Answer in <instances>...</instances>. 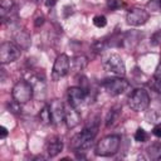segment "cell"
Here are the masks:
<instances>
[{
	"label": "cell",
	"mask_w": 161,
	"mask_h": 161,
	"mask_svg": "<svg viewBox=\"0 0 161 161\" xmlns=\"http://www.w3.org/2000/svg\"><path fill=\"white\" fill-rule=\"evenodd\" d=\"M103 67L106 70L118 75V77H123L126 73V67H125V62L121 58V55H118L117 53H109L107 54L103 60Z\"/></svg>",
	"instance_id": "obj_3"
},
{
	"label": "cell",
	"mask_w": 161,
	"mask_h": 161,
	"mask_svg": "<svg viewBox=\"0 0 161 161\" xmlns=\"http://www.w3.org/2000/svg\"><path fill=\"white\" fill-rule=\"evenodd\" d=\"M6 136H8V130H6L4 126H1V127H0V137H1V138H5Z\"/></svg>",
	"instance_id": "obj_28"
},
{
	"label": "cell",
	"mask_w": 161,
	"mask_h": 161,
	"mask_svg": "<svg viewBox=\"0 0 161 161\" xmlns=\"http://www.w3.org/2000/svg\"><path fill=\"white\" fill-rule=\"evenodd\" d=\"M122 5H123V3L121 0H107V6L111 10H116V9L121 8Z\"/></svg>",
	"instance_id": "obj_25"
},
{
	"label": "cell",
	"mask_w": 161,
	"mask_h": 161,
	"mask_svg": "<svg viewBox=\"0 0 161 161\" xmlns=\"http://www.w3.org/2000/svg\"><path fill=\"white\" fill-rule=\"evenodd\" d=\"M98 132V122H91L88 123L79 133H77L72 141L70 146L74 150H84L88 148L92 145V141L94 140L96 135Z\"/></svg>",
	"instance_id": "obj_1"
},
{
	"label": "cell",
	"mask_w": 161,
	"mask_h": 161,
	"mask_svg": "<svg viewBox=\"0 0 161 161\" xmlns=\"http://www.w3.org/2000/svg\"><path fill=\"white\" fill-rule=\"evenodd\" d=\"M93 24H94L97 28H103V26H106V24H107V19H106V16H103V15H97V16L93 18Z\"/></svg>",
	"instance_id": "obj_23"
},
{
	"label": "cell",
	"mask_w": 161,
	"mask_h": 161,
	"mask_svg": "<svg viewBox=\"0 0 161 161\" xmlns=\"http://www.w3.org/2000/svg\"><path fill=\"white\" fill-rule=\"evenodd\" d=\"M135 140H136L137 142H145V141L147 140V133H146V131L142 130V128H138V130L135 132Z\"/></svg>",
	"instance_id": "obj_24"
},
{
	"label": "cell",
	"mask_w": 161,
	"mask_h": 161,
	"mask_svg": "<svg viewBox=\"0 0 161 161\" xmlns=\"http://www.w3.org/2000/svg\"><path fill=\"white\" fill-rule=\"evenodd\" d=\"M148 18H150V15H148V13L145 9L132 8V9L128 10L126 20L132 26H140V25H143L148 20Z\"/></svg>",
	"instance_id": "obj_8"
},
{
	"label": "cell",
	"mask_w": 161,
	"mask_h": 161,
	"mask_svg": "<svg viewBox=\"0 0 161 161\" xmlns=\"http://www.w3.org/2000/svg\"><path fill=\"white\" fill-rule=\"evenodd\" d=\"M69 68H70L69 57L67 54L58 55L55 62H54V65H53V77L57 79V78L67 75L68 72H69Z\"/></svg>",
	"instance_id": "obj_9"
},
{
	"label": "cell",
	"mask_w": 161,
	"mask_h": 161,
	"mask_svg": "<svg viewBox=\"0 0 161 161\" xmlns=\"http://www.w3.org/2000/svg\"><path fill=\"white\" fill-rule=\"evenodd\" d=\"M62 150H63V142H62V140L59 137L55 136V137H52L48 141V143H47V151H48V155L50 157L57 156L58 153L62 152Z\"/></svg>",
	"instance_id": "obj_13"
},
{
	"label": "cell",
	"mask_w": 161,
	"mask_h": 161,
	"mask_svg": "<svg viewBox=\"0 0 161 161\" xmlns=\"http://www.w3.org/2000/svg\"><path fill=\"white\" fill-rule=\"evenodd\" d=\"M152 133H153L156 137L161 138V125H158V126H155V127H153V130H152Z\"/></svg>",
	"instance_id": "obj_27"
},
{
	"label": "cell",
	"mask_w": 161,
	"mask_h": 161,
	"mask_svg": "<svg viewBox=\"0 0 161 161\" xmlns=\"http://www.w3.org/2000/svg\"><path fill=\"white\" fill-rule=\"evenodd\" d=\"M150 86L152 87L153 91H156L157 93H161V62L158 63V65H157V68L155 70L153 79L150 83Z\"/></svg>",
	"instance_id": "obj_16"
},
{
	"label": "cell",
	"mask_w": 161,
	"mask_h": 161,
	"mask_svg": "<svg viewBox=\"0 0 161 161\" xmlns=\"http://www.w3.org/2000/svg\"><path fill=\"white\" fill-rule=\"evenodd\" d=\"M49 109L52 114V123L58 126L64 121V103L59 99H53L49 103Z\"/></svg>",
	"instance_id": "obj_12"
},
{
	"label": "cell",
	"mask_w": 161,
	"mask_h": 161,
	"mask_svg": "<svg viewBox=\"0 0 161 161\" xmlns=\"http://www.w3.org/2000/svg\"><path fill=\"white\" fill-rule=\"evenodd\" d=\"M14 40L20 49H28L30 45V36L25 30H18L14 34Z\"/></svg>",
	"instance_id": "obj_14"
},
{
	"label": "cell",
	"mask_w": 161,
	"mask_h": 161,
	"mask_svg": "<svg viewBox=\"0 0 161 161\" xmlns=\"http://www.w3.org/2000/svg\"><path fill=\"white\" fill-rule=\"evenodd\" d=\"M21 103H19L18 101H15L14 98H13V101L10 102V103H8V108H9V111L10 112H13V113H19L20 111H21Z\"/></svg>",
	"instance_id": "obj_22"
},
{
	"label": "cell",
	"mask_w": 161,
	"mask_h": 161,
	"mask_svg": "<svg viewBox=\"0 0 161 161\" xmlns=\"http://www.w3.org/2000/svg\"><path fill=\"white\" fill-rule=\"evenodd\" d=\"M68 103H70L74 107H79L87 97V91L83 87H70L67 93Z\"/></svg>",
	"instance_id": "obj_11"
},
{
	"label": "cell",
	"mask_w": 161,
	"mask_h": 161,
	"mask_svg": "<svg viewBox=\"0 0 161 161\" xmlns=\"http://www.w3.org/2000/svg\"><path fill=\"white\" fill-rule=\"evenodd\" d=\"M55 3H57V0H44V4H45V6H48V8H52V6H54V5H55Z\"/></svg>",
	"instance_id": "obj_30"
},
{
	"label": "cell",
	"mask_w": 161,
	"mask_h": 161,
	"mask_svg": "<svg viewBox=\"0 0 161 161\" xmlns=\"http://www.w3.org/2000/svg\"><path fill=\"white\" fill-rule=\"evenodd\" d=\"M13 6H14L13 0H3L1 1V4H0V15H1L3 21H5L6 15H10V13L13 10Z\"/></svg>",
	"instance_id": "obj_18"
},
{
	"label": "cell",
	"mask_w": 161,
	"mask_h": 161,
	"mask_svg": "<svg viewBox=\"0 0 161 161\" xmlns=\"http://www.w3.org/2000/svg\"><path fill=\"white\" fill-rule=\"evenodd\" d=\"M119 143H121L119 136H117V135L106 136V137L101 138V141H98V143L96 146V155L103 156V157L114 155L119 148Z\"/></svg>",
	"instance_id": "obj_2"
},
{
	"label": "cell",
	"mask_w": 161,
	"mask_h": 161,
	"mask_svg": "<svg viewBox=\"0 0 161 161\" xmlns=\"http://www.w3.org/2000/svg\"><path fill=\"white\" fill-rule=\"evenodd\" d=\"M43 23H44V18H43V16H38V18L35 19V21H34L35 26H39V25H42Z\"/></svg>",
	"instance_id": "obj_29"
},
{
	"label": "cell",
	"mask_w": 161,
	"mask_h": 161,
	"mask_svg": "<svg viewBox=\"0 0 161 161\" xmlns=\"http://www.w3.org/2000/svg\"><path fill=\"white\" fill-rule=\"evenodd\" d=\"M102 87L106 89V92L111 96H119L125 93L130 88V83L121 77H114V78H108L103 80Z\"/></svg>",
	"instance_id": "obj_6"
},
{
	"label": "cell",
	"mask_w": 161,
	"mask_h": 161,
	"mask_svg": "<svg viewBox=\"0 0 161 161\" xmlns=\"http://www.w3.org/2000/svg\"><path fill=\"white\" fill-rule=\"evenodd\" d=\"M20 57V48L10 42L3 43L0 45V63L8 64L14 60H16Z\"/></svg>",
	"instance_id": "obj_7"
},
{
	"label": "cell",
	"mask_w": 161,
	"mask_h": 161,
	"mask_svg": "<svg viewBox=\"0 0 161 161\" xmlns=\"http://www.w3.org/2000/svg\"><path fill=\"white\" fill-rule=\"evenodd\" d=\"M119 113H121V108L119 107H113L109 109L107 117H106V127H109V126H113L118 117H119Z\"/></svg>",
	"instance_id": "obj_17"
},
{
	"label": "cell",
	"mask_w": 161,
	"mask_h": 161,
	"mask_svg": "<svg viewBox=\"0 0 161 161\" xmlns=\"http://www.w3.org/2000/svg\"><path fill=\"white\" fill-rule=\"evenodd\" d=\"M11 94H13V98L15 101H18L19 103L24 104V103L29 102L31 99V97L34 96V88H33V86H31L30 82L19 80L13 87Z\"/></svg>",
	"instance_id": "obj_4"
},
{
	"label": "cell",
	"mask_w": 161,
	"mask_h": 161,
	"mask_svg": "<svg viewBox=\"0 0 161 161\" xmlns=\"http://www.w3.org/2000/svg\"><path fill=\"white\" fill-rule=\"evenodd\" d=\"M106 47H107V42H106L104 39H98V40H96V42L93 43V49H94V52H97V53L104 50Z\"/></svg>",
	"instance_id": "obj_21"
},
{
	"label": "cell",
	"mask_w": 161,
	"mask_h": 161,
	"mask_svg": "<svg viewBox=\"0 0 161 161\" xmlns=\"http://www.w3.org/2000/svg\"><path fill=\"white\" fill-rule=\"evenodd\" d=\"M151 44L152 45H158L160 43H161V30H157V31H155L153 34H152V36H151Z\"/></svg>",
	"instance_id": "obj_26"
},
{
	"label": "cell",
	"mask_w": 161,
	"mask_h": 161,
	"mask_svg": "<svg viewBox=\"0 0 161 161\" xmlns=\"http://www.w3.org/2000/svg\"><path fill=\"white\" fill-rule=\"evenodd\" d=\"M39 119L43 125H49L52 123V114H50V109H49V104L44 106L40 112H39Z\"/></svg>",
	"instance_id": "obj_19"
},
{
	"label": "cell",
	"mask_w": 161,
	"mask_h": 161,
	"mask_svg": "<svg viewBox=\"0 0 161 161\" xmlns=\"http://www.w3.org/2000/svg\"><path fill=\"white\" fill-rule=\"evenodd\" d=\"M30 1H33V3H35V1H38V0H30Z\"/></svg>",
	"instance_id": "obj_31"
},
{
	"label": "cell",
	"mask_w": 161,
	"mask_h": 161,
	"mask_svg": "<svg viewBox=\"0 0 161 161\" xmlns=\"http://www.w3.org/2000/svg\"><path fill=\"white\" fill-rule=\"evenodd\" d=\"M87 63H88V60H87V58L84 55H77V57L72 58V60H70V68L74 72H80V70H83L86 68Z\"/></svg>",
	"instance_id": "obj_15"
},
{
	"label": "cell",
	"mask_w": 161,
	"mask_h": 161,
	"mask_svg": "<svg viewBox=\"0 0 161 161\" xmlns=\"http://www.w3.org/2000/svg\"><path fill=\"white\" fill-rule=\"evenodd\" d=\"M148 151H150L151 157H153V158H161V145L160 143H156V145L151 146L148 148Z\"/></svg>",
	"instance_id": "obj_20"
},
{
	"label": "cell",
	"mask_w": 161,
	"mask_h": 161,
	"mask_svg": "<svg viewBox=\"0 0 161 161\" xmlns=\"http://www.w3.org/2000/svg\"><path fill=\"white\" fill-rule=\"evenodd\" d=\"M128 106L136 112L145 111L150 106V96H148V93L142 88L133 89L132 93L128 97Z\"/></svg>",
	"instance_id": "obj_5"
},
{
	"label": "cell",
	"mask_w": 161,
	"mask_h": 161,
	"mask_svg": "<svg viewBox=\"0 0 161 161\" xmlns=\"http://www.w3.org/2000/svg\"><path fill=\"white\" fill-rule=\"evenodd\" d=\"M64 122L68 128H74L80 122V114L77 111V107L72 106L70 103L64 104Z\"/></svg>",
	"instance_id": "obj_10"
}]
</instances>
